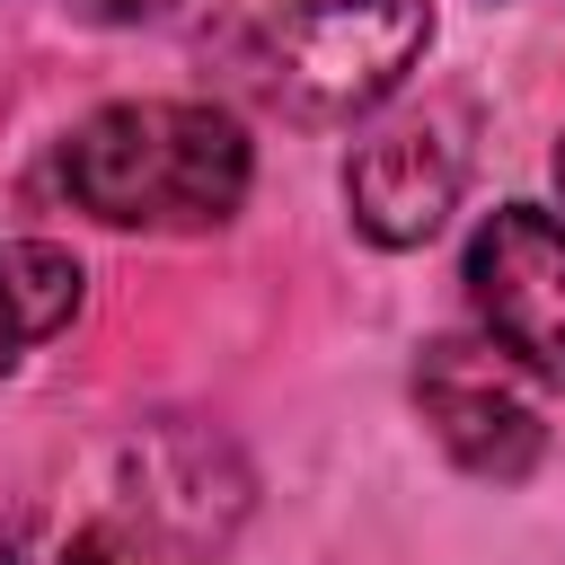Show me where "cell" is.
<instances>
[{"label":"cell","instance_id":"1","mask_svg":"<svg viewBox=\"0 0 565 565\" xmlns=\"http://www.w3.org/2000/svg\"><path fill=\"white\" fill-rule=\"evenodd\" d=\"M247 132L221 106L185 97H132L97 106L62 141V185L106 230H212L247 203Z\"/></svg>","mask_w":565,"mask_h":565},{"label":"cell","instance_id":"2","mask_svg":"<svg viewBox=\"0 0 565 565\" xmlns=\"http://www.w3.org/2000/svg\"><path fill=\"white\" fill-rule=\"evenodd\" d=\"M433 44V9L424 0H300L265 26V88L309 115V124H344L371 115Z\"/></svg>","mask_w":565,"mask_h":565},{"label":"cell","instance_id":"3","mask_svg":"<svg viewBox=\"0 0 565 565\" xmlns=\"http://www.w3.org/2000/svg\"><path fill=\"white\" fill-rule=\"evenodd\" d=\"M468 309L494 353L565 388V221L539 203L486 212L468 238Z\"/></svg>","mask_w":565,"mask_h":565},{"label":"cell","instance_id":"4","mask_svg":"<svg viewBox=\"0 0 565 565\" xmlns=\"http://www.w3.org/2000/svg\"><path fill=\"white\" fill-rule=\"evenodd\" d=\"M512 353H494L486 335H441V344H424V362H415V406H424V424L441 433V450L468 468V477H494V486H512V477H530L539 468V406L512 388Z\"/></svg>","mask_w":565,"mask_h":565},{"label":"cell","instance_id":"5","mask_svg":"<svg viewBox=\"0 0 565 565\" xmlns=\"http://www.w3.org/2000/svg\"><path fill=\"white\" fill-rule=\"evenodd\" d=\"M344 203H353L362 238H380V247H424V238L441 230V212L459 203V150H450L433 124H397V132H380V141L353 150Z\"/></svg>","mask_w":565,"mask_h":565},{"label":"cell","instance_id":"6","mask_svg":"<svg viewBox=\"0 0 565 565\" xmlns=\"http://www.w3.org/2000/svg\"><path fill=\"white\" fill-rule=\"evenodd\" d=\"M71 318H79V265L44 238H9L0 247V371H18V353L62 335Z\"/></svg>","mask_w":565,"mask_h":565},{"label":"cell","instance_id":"7","mask_svg":"<svg viewBox=\"0 0 565 565\" xmlns=\"http://www.w3.org/2000/svg\"><path fill=\"white\" fill-rule=\"evenodd\" d=\"M79 18H97V26H132V18H159V9H177V0H71Z\"/></svg>","mask_w":565,"mask_h":565},{"label":"cell","instance_id":"8","mask_svg":"<svg viewBox=\"0 0 565 565\" xmlns=\"http://www.w3.org/2000/svg\"><path fill=\"white\" fill-rule=\"evenodd\" d=\"M62 565H124V556H115V547H106V539H79V547H71V556H62Z\"/></svg>","mask_w":565,"mask_h":565},{"label":"cell","instance_id":"9","mask_svg":"<svg viewBox=\"0 0 565 565\" xmlns=\"http://www.w3.org/2000/svg\"><path fill=\"white\" fill-rule=\"evenodd\" d=\"M556 185H565V141H556Z\"/></svg>","mask_w":565,"mask_h":565}]
</instances>
